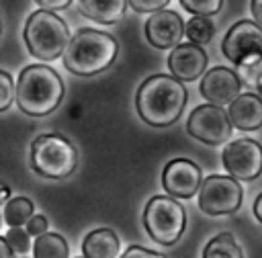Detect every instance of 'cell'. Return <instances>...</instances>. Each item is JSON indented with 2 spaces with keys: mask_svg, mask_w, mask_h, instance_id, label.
Listing matches in <instances>:
<instances>
[{
  "mask_svg": "<svg viewBox=\"0 0 262 258\" xmlns=\"http://www.w3.org/2000/svg\"><path fill=\"white\" fill-rule=\"evenodd\" d=\"M186 88L168 74L149 76L137 90L135 106L139 117L151 127H168L176 123L186 104Z\"/></svg>",
  "mask_w": 262,
  "mask_h": 258,
  "instance_id": "6da1fadb",
  "label": "cell"
},
{
  "mask_svg": "<svg viewBox=\"0 0 262 258\" xmlns=\"http://www.w3.org/2000/svg\"><path fill=\"white\" fill-rule=\"evenodd\" d=\"M63 98V82L59 74L45 66H27L16 80V104L31 117H45L53 113Z\"/></svg>",
  "mask_w": 262,
  "mask_h": 258,
  "instance_id": "7a4b0ae2",
  "label": "cell"
},
{
  "mask_svg": "<svg viewBox=\"0 0 262 258\" xmlns=\"http://www.w3.org/2000/svg\"><path fill=\"white\" fill-rule=\"evenodd\" d=\"M119 43L113 35L96 29H80L63 51V66L76 76H94L104 72L117 57Z\"/></svg>",
  "mask_w": 262,
  "mask_h": 258,
  "instance_id": "3957f363",
  "label": "cell"
},
{
  "mask_svg": "<svg viewBox=\"0 0 262 258\" xmlns=\"http://www.w3.org/2000/svg\"><path fill=\"white\" fill-rule=\"evenodd\" d=\"M23 39L33 57L41 61H53L63 55L70 43V31L66 20L55 12L35 10L25 23Z\"/></svg>",
  "mask_w": 262,
  "mask_h": 258,
  "instance_id": "277c9868",
  "label": "cell"
},
{
  "mask_svg": "<svg viewBox=\"0 0 262 258\" xmlns=\"http://www.w3.org/2000/svg\"><path fill=\"white\" fill-rule=\"evenodd\" d=\"M31 166L37 174L53 180L68 178L78 166V152L70 139L57 133L37 135L31 143Z\"/></svg>",
  "mask_w": 262,
  "mask_h": 258,
  "instance_id": "5b68a950",
  "label": "cell"
},
{
  "mask_svg": "<svg viewBox=\"0 0 262 258\" xmlns=\"http://www.w3.org/2000/svg\"><path fill=\"white\" fill-rule=\"evenodd\" d=\"M143 225L151 240H156L162 246H172L184 233L186 211L176 199L156 195L145 205Z\"/></svg>",
  "mask_w": 262,
  "mask_h": 258,
  "instance_id": "8992f818",
  "label": "cell"
},
{
  "mask_svg": "<svg viewBox=\"0 0 262 258\" xmlns=\"http://www.w3.org/2000/svg\"><path fill=\"white\" fill-rule=\"evenodd\" d=\"M244 190L237 180L231 176L213 174L203 180L199 188V209L207 215H229L235 213L242 205Z\"/></svg>",
  "mask_w": 262,
  "mask_h": 258,
  "instance_id": "52a82bcc",
  "label": "cell"
},
{
  "mask_svg": "<svg viewBox=\"0 0 262 258\" xmlns=\"http://www.w3.org/2000/svg\"><path fill=\"white\" fill-rule=\"evenodd\" d=\"M223 55L237 68L262 57V29L254 20H237L223 37Z\"/></svg>",
  "mask_w": 262,
  "mask_h": 258,
  "instance_id": "ba28073f",
  "label": "cell"
},
{
  "mask_svg": "<svg viewBox=\"0 0 262 258\" xmlns=\"http://www.w3.org/2000/svg\"><path fill=\"white\" fill-rule=\"evenodd\" d=\"M231 123L227 119V111L219 109V106H213V104H199L190 117H188V123H186V131L207 143V145H219L223 141H227L231 137Z\"/></svg>",
  "mask_w": 262,
  "mask_h": 258,
  "instance_id": "9c48e42d",
  "label": "cell"
},
{
  "mask_svg": "<svg viewBox=\"0 0 262 258\" xmlns=\"http://www.w3.org/2000/svg\"><path fill=\"white\" fill-rule=\"evenodd\" d=\"M223 168L233 180H254L262 174V145L254 139H233L223 149Z\"/></svg>",
  "mask_w": 262,
  "mask_h": 258,
  "instance_id": "30bf717a",
  "label": "cell"
},
{
  "mask_svg": "<svg viewBox=\"0 0 262 258\" xmlns=\"http://www.w3.org/2000/svg\"><path fill=\"white\" fill-rule=\"evenodd\" d=\"M201 184H203V174L194 162L186 158H176L164 166L162 186L172 199H190L196 195Z\"/></svg>",
  "mask_w": 262,
  "mask_h": 258,
  "instance_id": "8fae6325",
  "label": "cell"
},
{
  "mask_svg": "<svg viewBox=\"0 0 262 258\" xmlns=\"http://www.w3.org/2000/svg\"><path fill=\"white\" fill-rule=\"evenodd\" d=\"M201 94L213 106H229L242 94V82L229 68H211L201 80Z\"/></svg>",
  "mask_w": 262,
  "mask_h": 258,
  "instance_id": "7c38bea8",
  "label": "cell"
},
{
  "mask_svg": "<svg viewBox=\"0 0 262 258\" xmlns=\"http://www.w3.org/2000/svg\"><path fill=\"white\" fill-rule=\"evenodd\" d=\"M184 20L174 10H158L145 20V37L158 49H174L184 37Z\"/></svg>",
  "mask_w": 262,
  "mask_h": 258,
  "instance_id": "4fadbf2b",
  "label": "cell"
},
{
  "mask_svg": "<svg viewBox=\"0 0 262 258\" xmlns=\"http://www.w3.org/2000/svg\"><path fill=\"white\" fill-rule=\"evenodd\" d=\"M207 68V53L192 43H180L168 55V70L178 82L196 80Z\"/></svg>",
  "mask_w": 262,
  "mask_h": 258,
  "instance_id": "5bb4252c",
  "label": "cell"
},
{
  "mask_svg": "<svg viewBox=\"0 0 262 258\" xmlns=\"http://www.w3.org/2000/svg\"><path fill=\"white\" fill-rule=\"evenodd\" d=\"M227 119L239 131H254L262 127V98L256 92H242L229 106Z\"/></svg>",
  "mask_w": 262,
  "mask_h": 258,
  "instance_id": "9a60e30c",
  "label": "cell"
},
{
  "mask_svg": "<svg viewBox=\"0 0 262 258\" xmlns=\"http://www.w3.org/2000/svg\"><path fill=\"white\" fill-rule=\"evenodd\" d=\"M84 258H115L119 254V238L113 229L100 227L90 231L82 242Z\"/></svg>",
  "mask_w": 262,
  "mask_h": 258,
  "instance_id": "2e32d148",
  "label": "cell"
},
{
  "mask_svg": "<svg viewBox=\"0 0 262 258\" xmlns=\"http://www.w3.org/2000/svg\"><path fill=\"white\" fill-rule=\"evenodd\" d=\"M127 2L123 0H80L78 10L96 23H115L123 18Z\"/></svg>",
  "mask_w": 262,
  "mask_h": 258,
  "instance_id": "e0dca14e",
  "label": "cell"
},
{
  "mask_svg": "<svg viewBox=\"0 0 262 258\" xmlns=\"http://www.w3.org/2000/svg\"><path fill=\"white\" fill-rule=\"evenodd\" d=\"M70 248L63 235L59 233H43L33 244V258H68Z\"/></svg>",
  "mask_w": 262,
  "mask_h": 258,
  "instance_id": "ac0fdd59",
  "label": "cell"
},
{
  "mask_svg": "<svg viewBox=\"0 0 262 258\" xmlns=\"http://www.w3.org/2000/svg\"><path fill=\"white\" fill-rule=\"evenodd\" d=\"M33 215H35V205L27 197H14V199H8L4 203L2 217H4L6 225H10V227H23V225H27Z\"/></svg>",
  "mask_w": 262,
  "mask_h": 258,
  "instance_id": "d6986e66",
  "label": "cell"
},
{
  "mask_svg": "<svg viewBox=\"0 0 262 258\" xmlns=\"http://www.w3.org/2000/svg\"><path fill=\"white\" fill-rule=\"evenodd\" d=\"M203 258H244V254L237 242L233 240V235L223 231L213 240H209V244L203 250Z\"/></svg>",
  "mask_w": 262,
  "mask_h": 258,
  "instance_id": "ffe728a7",
  "label": "cell"
},
{
  "mask_svg": "<svg viewBox=\"0 0 262 258\" xmlns=\"http://www.w3.org/2000/svg\"><path fill=\"white\" fill-rule=\"evenodd\" d=\"M184 35L188 37V41L192 45H203L209 43L215 35V25L213 20H209L207 16H192L186 25H184Z\"/></svg>",
  "mask_w": 262,
  "mask_h": 258,
  "instance_id": "44dd1931",
  "label": "cell"
},
{
  "mask_svg": "<svg viewBox=\"0 0 262 258\" xmlns=\"http://www.w3.org/2000/svg\"><path fill=\"white\" fill-rule=\"evenodd\" d=\"M235 74H237V78H239L242 84H246V86L258 90L260 84H262V57L256 59V61H252V63H248V66L237 68Z\"/></svg>",
  "mask_w": 262,
  "mask_h": 258,
  "instance_id": "7402d4cb",
  "label": "cell"
},
{
  "mask_svg": "<svg viewBox=\"0 0 262 258\" xmlns=\"http://www.w3.org/2000/svg\"><path fill=\"white\" fill-rule=\"evenodd\" d=\"M180 4L194 16H209L221 10V0H180Z\"/></svg>",
  "mask_w": 262,
  "mask_h": 258,
  "instance_id": "603a6c76",
  "label": "cell"
},
{
  "mask_svg": "<svg viewBox=\"0 0 262 258\" xmlns=\"http://www.w3.org/2000/svg\"><path fill=\"white\" fill-rule=\"evenodd\" d=\"M14 100H16V86L12 82V76L0 70V113L10 109Z\"/></svg>",
  "mask_w": 262,
  "mask_h": 258,
  "instance_id": "cb8c5ba5",
  "label": "cell"
},
{
  "mask_svg": "<svg viewBox=\"0 0 262 258\" xmlns=\"http://www.w3.org/2000/svg\"><path fill=\"white\" fill-rule=\"evenodd\" d=\"M4 238H6V242L14 254H25L31 248V238H29L27 229H23V227H10Z\"/></svg>",
  "mask_w": 262,
  "mask_h": 258,
  "instance_id": "d4e9b609",
  "label": "cell"
},
{
  "mask_svg": "<svg viewBox=\"0 0 262 258\" xmlns=\"http://www.w3.org/2000/svg\"><path fill=\"white\" fill-rule=\"evenodd\" d=\"M127 6L137 12H158L168 6V0H129Z\"/></svg>",
  "mask_w": 262,
  "mask_h": 258,
  "instance_id": "484cf974",
  "label": "cell"
},
{
  "mask_svg": "<svg viewBox=\"0 0 262 258\" xmlns=\"http://www.w3.org/2000/svg\"><path fill=\"white\" fill-rule=\"evenodd\" d=\"M47 225H49V221H47L45 215H33V217L29 219V223H27V233L39 238V235L47 233Z\"/></svg>",
  "mask_w": 262,
  "mask_h": 258,
  "instance_id": "4316f807",
  "label": "cell"
},
{
  "mask_svg": "<svg viewBox=\"0 0 262 258\" xmlns=\"http://www.w3.org/2000/svg\"><path fill=\"white\" fill-rule=\"evenodd\" d=\"M121 258H166V256L156 250H147L143 246H129L125 254H121Z\"/></svg>",
  "mask_w": 262,
  "mask_h": 258,
  "instance_id": "83f0119b",
  "label": "cell"
},
{
  "mask_svg": "<svg viewBox=\"0 0 262 258\" xmlns=\"http://www.w3.org/2000/svg\"><path fill=\"white\" fill-rule=\"evenodd\" d=\"M70 4H72L70 0H37V6H39L41 10H47V12L66 8V6H70Z\"/></svg>",
  "mask_w": 262,
  "mask_h": 258,
  "instance_id": "f1b7e54d",
  "label": "cell"
},
{
  "mask_svg": "<svg viewBox=\"0 0 262 258\" xmlns=\"http://www.w3.org/2000/svg\"><path fill=\"white\" fill-rule=\"evenodd\" d=\"M250 8H252V14H254V23L262 29V0H252Z\"/></svg>",
  "mask_w": 262,
  "mask_h": 258,
  "instance_id": "f546056e",
  "label": "cell"
},
{
  "mask_svg": "<svg viewBox=\"0 0 262 258\" xmlns=\"http://www.w3.org/2000/svg\"><path fill=\"white\" fill-rule=\"evenodd\" d=\"M0 258H14V252L8 246V242H6L4 235H0Z\"/></svg>",
  "mask_w": 262,
  "mask_h": 258,
  "instance_id": "4dcf8cb0",
  "label": "cell"
},
{
  "mask_svg": "<svg viewBox=\"0 0 262 258\" xmlns=\"http://www.w3.org/2000/svg\"><path fill=\"white\" fill-rule=\"evenodd\" d=\"M254 215H256V219L262 223V192L256 197V201H254Z\"/></svg>",
  "mask_w": 262,
  "mask_h": 258,
  "instance_id": "1f68e13d",
  "label": "cell"
},
{
  "mask_svg": "<svg viewBox=\"0 0 262 258\" xmlns=\"http://www.w3.org/2000/svg\"><path fill=\"white\" fill-rule=\"evenodd\" d=\"M8 197H10V188H8L4 182H0V205H2V203H6V201H8Z\"/></svg>",
  "mask_w": 262,
  "mask_h": 258,
  "instance_id": "d6a6232c",
  "label": "cell"
},
{
  "mask_svg": "<svg viewBox=\"0 0 262 258\" xmlns=\"http://www.w3.org/2000/svg\"><path fill=\"white\" fill-rule=\"evenodd\" d=\"M256 94H258V96H260V98H262V84H260V88H258V90H256Z\"/></svg>",
  "mask_w": 262,
  "mask_h": 258,
  "instance_id": "836d02e7",
  "label": "cell"
},
{
  "mask_svg": "<svg viewBox=\"0 0 262 258\" xmlns=\"http://www.w3.org/2000/svg\"><path fill=\"white\" fill-rule=\"evenodd\" d=\"M0 225H2V213H0Z\"/></svg>",
  "mask_w": 262,
  "mask_h": 258,
  "instance_id": "e575fe53",
  "label": "cell"
},
{
  "mask_svg": "<svg viewBox=\"0 0 262 258\" xmlns=\"http://www.w3.org/2000/svg\"><path fill=\"white\" fill-rule=\"evenodd\" d=\"M0 33H2V25H0Z\"/></svg>",
  "mask_w": 262,
  "mask_h": 258,
  "instance_id": "d590c367",
  "label": "cell"
},
{
  "mask_svg": "<svg viewBox=\"0 0 262 258\" xmlns=\"http://www.w3.org/2000/svg\"><path fill=\"white\" fill-rule=\"evenodd\" d=\"M82 258H84V256H82Z\"/></svg>",
  "mask_w": 262,
  "mask_h": 258,
  "instance_id": "8d00e7d4",
  "label": "cell"
}]
</instances>
